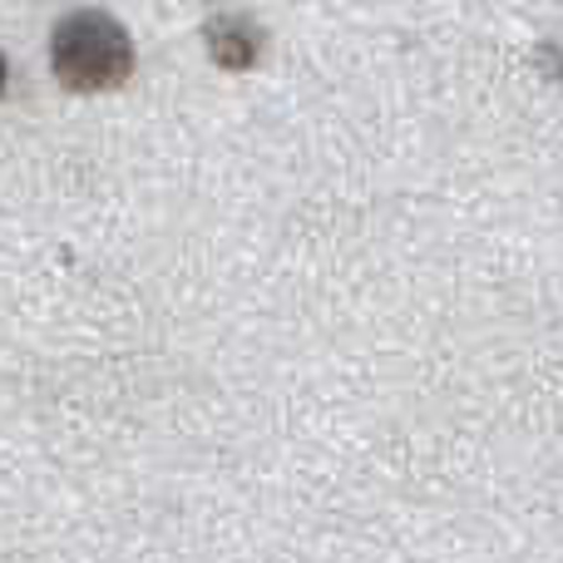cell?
<instances>
[{
	"mask_svg": "<svg viewBox=\"0 0 563 563\" xmlns=\"http://www.w3.org/2000/svg\"><path fill=\"white\" fill-rule=\"evenodd\" d=\"M0 85H5V59H0Z\"/></svg>",
	"mask_w": 563,
	"mask_h": 563,
	"instance_id": "7a4b0ae2",
	"label": "cell"
},
{
	"mask_svg": "<svg viewBox=\"0 0 563 563\" xmlns=\"http://www.w3.org/2000/svg\"><path fill=\"white\" fill-rule=\"evenodd\" d=\"M49 55H55V75L69 89H114L134 69L129 30L99 10H75L69 20H59Z\"/></svg>",
	"mask_w": 563,
	"mask_h": 563,
	"instance_id": "6da1fadb",
	"label": "cell"
}]
</instances>
